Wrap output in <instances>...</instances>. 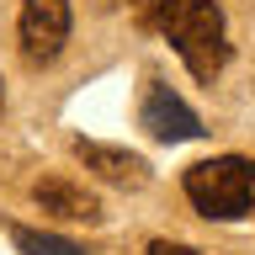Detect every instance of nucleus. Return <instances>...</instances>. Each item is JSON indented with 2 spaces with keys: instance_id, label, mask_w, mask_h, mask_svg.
I'll list each match as a JSON object with an SVG mask.
<instances>
[{
  "instance_id": "4",
  "label": "nucleus",
  "mask_w": 255,
  "mask_h": 255,
  "mask_svg": "<svg viewBox=\"0 0 255 255\" xmlns=\"http://www.w3.org/2000/svg\"><path fill=\"white\" fill-rule=\"evenodd\" d=\"M138 123L154 133L159 143H186L202 138V117L165 85V80H143V101H138Z\"/></svg>"
},
{
  "instance_id": "2",
  "label": "nucleus",
  "mask_w": 255,
  "mask_h": 255,
  "mask_svg": "<svg viewBox=\"0 0 255 255\" xmlns=\"http://www.w3.org/2000/svg\"><path fill=\"white\" fill-rule=\"evenodd\" d=\"M191 207L202 218L234 223V218H255V159L245 154H218V159H197L181 175Z\"/></svg>"
},
{
  "instance_id": "3",
  "label": "nucleus",
  "mask_w": 255,
  "mask_h": 255,
  "mask_svg": "<svg viewBox=\"0 0 255 255\" xmlns=\"http://www.w3.org/2000/svg\"><path fill=\"white\" fill-rule=\"evenodd\" d=\"M69 27H75V16H69V0H21V53L27 64H53L69 43Z\"/></svg>"
},
{
  "instance_id": "5",
  "label": "nucleus",
  "mask_w": 255,
  "mask_h": 255,
  "mask_svg": "<svg viewBox=\"0 0 255 255\" xmlns=\"http://www.w3.org/2000/svg\"><path fill=\"white\" fill-rule=\"evenodd\" d=\"M75 159L91 175H101L107 186H123V191H143L149 186V165H143V154H133V149H117V143H101V138H75Z\"/></svg>"
},
{
  "instance_id": "7",
  "label": "nucleus",
  "mask_w": 255,
  "mask_h": 255,
  "mask_svg": "<svg viewBox=\"0 0 255 255\" xmlns=\"http://www.w3.org/2000/svg\"><path fill=\"white\" fill-rule=\"evenodd\" d=\"M11 239H16V250H21V255H85L75 239L43 234V229H11Z\"/></svg>"
},
{
  "instance_id": "8",
  "label": "nucleus",
  "mask_w": 255,
  "mask_h": 255,
  "mask_svg": "<svg viewBox=\"0 0 255 255\" xmlns=\"http://www.w3.org/2000/svg\"><path fill=\"white\" fill-rule=\"evenodd\" d=\"M143 255H197V250H191V245H170V239H154Z\"/></svg>"
},
{
  "instance_id": "1",
  "label": "nucleus",
  "mask_w": 255,
  "mask_h": 255,
  "mask_svg": "<svg viewBox=\"0 0 255 255\" xmlns=\"http://www.w3.org/2000/svg\"><path fill=\"white\" fill-rule=\"evenodd\" d=\"M133 11L149 32L181 53L197 80H213L229 64V32H223V5L218 0H133Z\"/></svg>"
},
{
  "instance_id": "6",
  "label": "nucleus",
  "mask_w": 255,
  "mask_h": 255,
  "mask_svg": "<svg viewBox=\"0 0 255 255\" xmlns=\"http://www.w3.org/2000/svg\"><path fill=\"white\" fill-rule=\"evenodd\" d=\"M32 202L43 207V213H53V218H69V223H101L107 218L101 213V197L75 186V181H64V175H43L32 186Z\"/></svg>"
}]
</instances>
